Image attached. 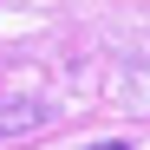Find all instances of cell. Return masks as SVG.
Wrapping results in <instances>:
<instances>
[{
  "label": "cell",
  "mask_w": 150,
  "mask_h": 150,
  "mask_svg": "<svg viewBox=\"0 0 150 150\" xmlns=\"http://www.w3.org/2000/svg\"><path fill=\"white\" fill-rule=\"evenodd\" d=\"M46 124V105H26V98H0V137H13V131H39Z\"/></svg>",
  "instance_id": "cell-1"
},
{
  "label": "cell",
  "mask_w": 150,
  "mask_h": 150,
  "mask_svg": "<svg viewBox=\"0 0 150 150\" xmlns=\"http://www.w3.org/2000/svg\"><path fill=\"white\" fill-rule=\"evenodd\" d=\"M85 150H131V144H85Z\"/></svg>",
  "instance_id": "cell-2"
}]
</instances>
